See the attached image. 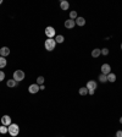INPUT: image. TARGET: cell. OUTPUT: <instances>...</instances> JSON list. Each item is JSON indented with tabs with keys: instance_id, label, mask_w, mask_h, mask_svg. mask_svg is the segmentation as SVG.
Segmentation results:
<instances>
[{
	"instance_id": "cell-14",
	"label": "cell",
	"mask_w": 122,
	"mask_h": 137,
	"mask_svg": "<svg viewBox=\"0 0 122 137\" xmlns=\"http://www.w3.org/2000/svg\"><path fill=\"white\" fill-rule=\"evenodd\" d=\"M100 54H101V49L95 48V49H93V52H92V57H93V58H98V57H100Z\"/></svg>"
},
{
	"instance_id": "cell-26",
	"label": "cell",
	"mask_w": 122,
	"mask_h": 137,
	"mask_svg": "<svg viewBox=\"0 0 122 137\" xmlns=\"http://www.w3.org/2000/svg\"><path fill=\"white\" fill-rule=\"evenodd\" d=\"M94 93H95V91H92V90H90V91H88V94H90V95H93Z\"/></svg>"
},
{
	"instance_id": "cell-18",
	"label": "cell",
	"mask_w": 122,
	"mask_h": 137,
	"mask_svg": "<svg viewBox=\"0 0 122 137\" xmlns=\"http://www.w3.org/2000/svg\"><path fill=\"white\" fill-rule=\"evenodd\" d=\"M99 81L101 82V83H105V82H108V76L101 74V75H99Z\"/></svg>"
},
{
	"instance_id": "cell-7",
	"label": "cell",
	"mask_w": 122,
	"mask_h": 137,
	"mask_svg": "<svg viewBox=\"0 0 122 137\" xmlns=\"http://www.w3.org/2000/svg\"><path fill=\"white\" fill-rule=\"evenodd\" d=\"M39 90H40V88H39V86H38L37 83H33V85H31L28 87V92L31 93V94H36Z\"/></svg>"
},
{
	"instance_id": "cell-21",
	"label": "cell",
	"mask_w": 122,
	"mask_h": 137,
	"mask_svg": "<svg viewBox=\"0 0 122 137\" xmlns=\"http://www.w3.org/2000/svg\"><path fill=\"white\" fill-rule=\"evenodd\" d=\"M43 83H44V77H43V76H39V77H37V85L38 86H42Z\"/></svg>"
},
{
	"instance_id": "cell-3",
	"label": "cell",
	"mask_w": 122,
	"mask_h": 137,
	"mask_svg": "<svg viewBox=\"0 0 122 137\" xmlns=\"http://www.w3.org/2000/svg\"><path fill=\"white\" fill-rule=\"evenodd\" d=\"M24 72L22 70H16L14 72V80L16 81V82H21V81L24 80Z\"/></svg>"
},
{
	"instance_id": "cell-4",
	"label": "cell",
	"mask_w": 122,
	"mask_h": 137,
	"mask_svg": "<svg viewBox=\"0 0 122 137\" xmlns=\"http://www.w3.org/2000/svg\"><path fill=\"white\" fill-rule=\"evenodd\" d=\"M45 34H47L48 38H54V37H55V34H56L55 28L51 27V26H48L47 28H45Z\"/></svg>"
},
{
	"instance_id": "cell-16",
	"label": "cell",
	"mask_w": 122,
	"mask_h": 137,
	"mask_svg": "<svg viewBox=\"0 0 122 137\" xmlns=\"http://www.w3.org/2000/svg\"><path fill=\"white\" fill-rule=\"evenodd\" d=\"M78 93H80L81 95H87L88 94V88H87V87H81L80 91H78Z\"/></svg>"
},
{
	"instance_id": "cell-2",
	"label": "cell",
	"mask_w": 122,
	"mask_h": 137,
	"mask_svg": "<svg viewBox=\"0 0 122 137\" xmlns=\"http://www.w3.org/2000/svg\"><path fill=\"white\" fill-rule=\"evenodd\" d=\"M7 130H9V133L11 136H17L20 133V127L17 124H11L10 126H7Z\"/></svg>"
},
{
	"instance_id": "cell-27",
	"label": "cell",
	"mask_w": 122,
	"mask_h": 137,
	"mask_svg": "<svg viewBox=\"0 0 122 137\" xmlns=\"http://www.w3.org/2000/svg\"><path fill=\"white\" fill-rule=\"evenodd\" d=\"M39 88H40V90H45V86H44V85H42V86H39Z\"/></svg>"
},
{
	"instance_id": "cell-15",
	"label": "cell",
	"mask_w": 122,
	"mask_h": 137,
	"mask_svg": "<svg viewBox=\"0 0 122 137\" xmlns=\"http://www.w3.org/2000/svg\"><path fill=\"white\" fill-rule=\"evenodd\" d=\"M116 81V75L112 74V72H110L108 75V82H115Z\"/></svg>"
},
{
	"instance_id": "cell-22",
	"label": "cell",
	"mask_w": 122,
	"mask_h": 137,
	"mask_svg": "<svg viewBox=\"0 0 122 137\" xmlns=\"http://www.w3.org/2000/svg\"><path fill=\"white\" fill-rule=\"evenodd\" d=\"M70 19L71 20H76V19H77V11H71V12H70Z\"/></svg>"
},
{
	"instance_id": "cell-10",
	"label": "cell",
	"mask_w": 122,
	"mask_h": 137,
	"mask_svg": "<svg viewBox=\"0 0 122 137\" xmlns=\"http://www.w3.org/2000/svg\"><path fill=\"white\" fill-rule=\"evenodd\" d=\"M9 54H10V49L7 47H3L0 49V57L5 58V57H7Z\"/></svg>"
},
{
	"instance_id": "cell-12",
	"label": "cell",
	"mask_w": 122,
	"mask_h": 137,
	"mask_svg": "<svg viewBox=\"0 0 122 137\" xmlns=\"http://www.w3.org/2000/svg\"><path fill=\"white\" fill-rule=\"evenodd\" d=\"M75 22H76V25L77 26H84L85 25V20H84V17H77V19L75 20Z\"/></svg>"
},
{
	"instance_id": "cell-5",
	"label": "cell",
	"mask_w": 122,
	"mask_h": 137,
	"mask_svg": "<svg viewBox=\"0 0 122 137\" xmlns=\"http://www.w3.org/2000/svg\"><path fill=\"white\" fill-rule=\"evenodd\" d=\"M11 118H10L9 115H3V118H1V125H4V126H10L11 125Z\"/></svg>"
},
{
	"instance_id": "cell-28",
	"label": "cell",
	"mask_w": 122,
	"mask_h": 137,
	"mask_svg": "<svg viewBox=\"0 0 122 137\" xmlns=\"http://www.w3.org/2000/svg\"><path fill=\"white\" fill-rule=\"evenodd\" d=\"M120 124H122V116L120 118Z\"/></svg>"
},
{
	"instance_id": "cell-1",
	"label": "cell",
	"mask_w": 122,
	"mask_h": 137,
	"mask_svg": "<svg viewBox=\"0 0 122 137\" xmlns=\"http://www.w3.org/2000/svg\"><path fill=\"white\" fill-rule=\"evenodd\" d=\"M44 47H45V49H47L48 52L54 50L55 47H56V42H55V39H54V38H48V39H45Z\"/></svg>"
},
{
	"instance_id": "cell-13",
	"label": "cell",
	"mask_w": 122,
	"mask_h": 137,
	"mask_svg": "<svg viewBox=\"0 0 122 137\" xmlns=\"http://www.w3.org/2000/svg\"><path fill=\"white\" fill-rule=\"evenodd\" d=\"M6 85H7V87H10V88H15V87L17 86V82H16L14 78H11V80H9L6 82Z\"/></svg>"
},
{
	"instance_id": "cell-9",
	"label": "cell",
	"mask_w": 122,
	"mask_h": 137,
	"mask_svg": "<svg viewBox=\"0 0 122 137\" xmlns=\"http://www.w3.org/2000/svg\"><path fill=\"white\" fill-rule=\"evenodd\" d=\"M97 86H98V83H97L95 81H88V82H87V86H85V87L88 88V91H90V90H92V91H95Z\"/></svg>"
},
{
	"instance_id": "cell-29",
	"label": "cell",
	"mask_w": 122,
	"mask_h": 137,
	"mask_svg": "<svg viewBox=\"0 0 122 137\" xmlns=\"http://www.w3.org/2000/svg\"><path fill=\"white\" fill-rule=\"evenodd\" d=\"M0 4H3V0H0Z\"/></svg>"
},
{
	"instance_id": "cell-24",
	"label": "cell",
	"mask_w": 122,
	"mask_h": 137,
	"mask_svg": "<svg viewBox=\"0 0 122 137\" xmlns=\"http://www.w3.org/2000/svg\"><path fill=\"white\" fill-rule=\"evenodd\" d=\"M4 78H5V74H4V72H3L1 70H0V82L4 80Z\"/></svg>"
},
{
	"instance_id": "cell-19",
	"label": "cell",
	"mask_w": 122,
	"mask_h": 137,
	"mask_svg": "<svg viewBox=\"0 0 122 137\" xmlns=\"http://www.w3.org/2000/svg\"><path fill=\"white\" fill-rule=\"evenodd\" d=\"M55 42L56 43H62L64 41H65V38H64V36H55Z\"/></svg>"
},
{
	"instance_id": "cell-30",
	"label": "cell",
	"mask_w": 122,
	"mask_h": 137,
	"mask_svg": "<svg viewBox=\"0 0 122 137\" xmlns=\"http://www.w3.org/2000/svg\"><path fill=\"white\" fill-rule=\"evenodd\" d=\"M121 49H122V43H121Z\"/></svg>"
},
{
	"instance_id": "cell-25",
	"label": "cell",
	"mask_w": 122,
	"mask_h": 137,
	"mask_svg": "<svg viewBox=\"0 0 122 137\" xmlns=\"http://www.w3.org/2000/svg\"><path fill=\"white\" fill-rule=\"evenodd\" d=\"M116 137H122V131H121V130L116 132Z\"/></svg>"
},
{
	"instance_id": "cell-6",
	"label": "cell",
	"mask_w": 122,
	"mask_h": 137,
	"mask_svg": "<svg viewBox=\"0 0 122 137\" xmlns=\"http://www.w3.org/2000/svg\"><path fill=\"white\" fill-rule=\"evenodd\" d=\"M110 72H111V66H110L109 64H103V65H101V74L108 76Z\"/></svg>"
},
{
	"instance_id": "cell-11",
	"label": "cell",
	"mask_w": 122,
	"mask_h": 137,
	"mask_svg": "<svg viewBox=\"0 0 122 137\" xmlns=\"http://www.w3.org/2000/svg\"><path fill=\"white\" fill-rule=\"evenodd\" d=\"M68 7H70V4H68V1H66V0H62L60 3V9L61 10H68Z\"/></svg>"
},
{
	"instance_id": "cell-23",
	"label": "cell",
	"mask_w": 122,
	"mask_h": 137,
	"mask_svg": "<svg viewBox=\"0 0 122 137\" xmlns=\"http://www.w3.org/2000/svg\"><path fill=\"white\" fill-rule=\"evenodd\" d=\"M101 54H103V55H108V54H109V49H108V48H103V49H101Z\"/></svg>"
},
{
	"instance_id": "cell-17",
	"label": "cell",
	"mask_w": 122,
	"mask_h": 137,
	"mask_svg": "<svg viewBox=\"0 0 122 137\" xmlns=\"http://www.w3.org/2000/svg\"><path fill=\"white\" fill-rule=\"evenodd\" d=\"M6 64H7L6 59L3 58V57H0V69H4V67L6 66Z\"/></svg>"
},
{
	"instance_id": "cell-20",
	"label": "cell",
	"mask_w": 122,
	"mask_h": 137,
	"mask_svg": "<svg viewBox=\"0 0 122 137\" xmlns=\"http://www.w3.org/2000/svg\"><path fill=\"white\" fill-rule=\"evenodd\" d=\"M9 132V130H7V126H4V125H1V126H0V133H3V135H4V133H7Z\"/></svg>"
},
{
	"instance_id": "cell-8",
	"label": "cell",
	"mask_w": 122,
	"mask_h": 137,
	"mask_svg": "<svg viewBox=\"0 0 122 137\" xmlns=\"http://www.w3.org/2000/svg\"><path fill=\"white\" fill-rule=\"evenodd\" d=\"M76 26V22H75V20H66L65 21V27L67 29H72L73 27Z\"/></svg>"
}]
</instances>
